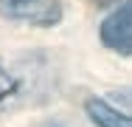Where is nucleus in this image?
Returning <instances> with one entry per match:
<instances>
[{
  "label": "nucleus",
  "instance_id": "nucleus-1",
  "mask_svg": "<svg viewBox=\"0 0 132 127\" xmlns=\"http://www.w3.org/2000/svg\"><path fill=\"white\" fill-rule=\"evenodd\" d=\"M98 34H101V43L110 51L129 57L132 54V0L118 6L112 14H107Z\"/></svg>",
  "mask_w": 132,
  "mask_h": 127
},
{
  "label": "nucleus",
  "instance_id": "nucleus-2",
  "mask_svg": "<svg viewBox=\"0 0 132 127\" xmlns=\"http://www.w3.org/2000/svg\"><path fill=\"white\" fill-rule=\"evenodd\" d=\"M3 11L14 20H23L31 25H56L62 17L59 0H3Z\"/></svg>",
  "mask_w": 132,
  "mask_h": 127
},
{
  "label": "nucleus",
  "instance_id": "nucleus-3",
  "mask_svg": "<svg viewBox=\"0 0 132 127\" xmlns=\"http://www.w3.org/2000/svg\"><path fill=\"white\" fill-rule=\"evenodd\" d=\"M84 110H87V116L96 122V127H132V116L118 113L115 107H110V104L101 102V99H87Z\"/></svg>",
  "mask_w": 132,
  "mask_h": 127
},
{
  "label": "nucleus",
  "instance_id": "nucleus-4",
  "mask_svg": "<svg viewBox=\"0 0 132 127\" xmlns=\"http://www.w3.org/2000/svg\"><path fill=\"white\" fill-rule=\"evenodd\" d=\"M14 90H17V79H14V76H9L3 68H0V102L6 99V96H11Z\"/></svg>",
  "mask_w": 132,
  "mask_h": 127
}]
</instances>
